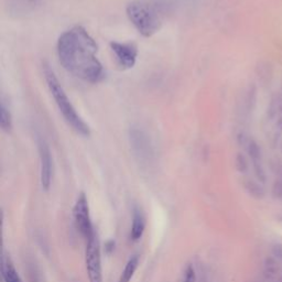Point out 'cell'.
Here are the masks:
<instances>
[{
    "label": "cell",
    "mask_w": 282,
    "mask_h": 282,
    "mask_svg": "<svg viewBox=\"0 0 282 282\" xmlns=\"http://www.w3.org/2000/svg\"><path fill=\"white\" fill-rule=\"evenodd\" d=\"M245 189L248 192V194L257 199H261L265 197L266 192L260 184H258L255 181L248 180L245 182Z\"/></svg>",
    "instance_id": "4fadbf2b"
},
{
    "label": "cell",
    "mask_w": 282,
    "mask_h": 282,
    "mask_svg": "<svg viewBox=\"0 0 282 282\" xmlns=\"http://www.w3.org/2000/svg\"><path fill=\"white\" fill-rule=\"evenodd\" d=\"M138 267V257L133 256L132 258H130V260L126 265L125 269L122 273L120 279L118 282H130L131 278L133 277V273H135L136 269Z\"/></svg>",
    "instance_id": "8fae6325"
},
{
    "label": "cell",
    "mask_w": 282,
    "mask_h": 282,
    "mask_svg": "<svg viewBox=\"0 0 282 282\" xmlns=\"http://www.w3.org/2000/svg\"><path fill=\"white\" fill-rule=\"evenodd\" d=\"M236 167L237 169L239 170L240 172H245L247 170L248 168V165H247V161L246 159H245L243 155H238V157H237V160H236Z\"/></svg>",
    "instance_id": "2e32d148"
},
{
    "label": "cell",
    "mask_w": 282,
    "mask_h": 282,
    "mask_svg": "<svg viewBox=\"0 0 282 282\" xmlns=\"http://www.w3.org/2000/svg\"><path fill=\"white\" fill-rule=\"evenodd\" d=\"M129 138L132 149L135 151L138 159L146 162L149 161L152 158L153 151L150 140L147 137L146 133L143 130L135 128L130 130Z\"/></svg>",
    "instance_id": "8992f818"
},
{
    "label": "cell",
    "mask_w": 282,
    "mask_h": 282,
    "mask_svg": "<svg viewBox=\"0 0 282 282\" xmlns=\"http://www.w3.org/2000/svg\"><path fill=\"white\" fill-rule=\"evenodd\" d=\"M4 220L5 213L3 207H0V282L3 281V272H4V264H5V250H4Z\"/></svg>",
    "instance_id": "7c38bea8"
},
{
    "label": "cell",
    "mask_w": 282,
    "mask_h": 282,
    "mask_svg": "<svg viewBox=\"0 0 282 282\" xmlns=\"http://www.w3.org/2000/svg\"><path fill=\"white\" fill-rule=\"evenodd\" d=\"M40 160H41V183L44 191H48L51 187L52 172H53V161L48 144L43 139L38 140Z\"/></svg>",
    "instance_id": "ba28073f"
},
{
    "label": "cell",
    "mask_w": 282,
    "mask_h": 282,
    "mask_svg": "<svg viewBox=\"0 0 282 282\" xmlns=\"http://www.w3.org/2000/svg\"><path fill=\"white\" fill-rule=\"evenodd\" d=\"M110 48L113 50L118 63L124 69H131L135 66L138 55V49L135 44L111 42Z\"/></svg>",
    "instance_id": "52a82bcc"
},
{
    "label": "cell",
    "mask_w": 282,
    "mask_h": 282,
    "mask_svg": "<svg viewBox=\"0 0 282 282\" xmlns=\"http://www.w3.org/2000/svg\"><path fill=\"white\" fill-rule=\"evenodd\" d=\"M146 228V219L143 212L138 209H135L132 214V225H131V239L138 240L143 236Z\"/></svg>",
    "instance_id": "9c48e42d"
},
{
    "label": "cell",
    "mask_w": 282,
    "mask_h": 282,
    "mask_svg": "<svg viewBox=\"0 0 282 282\" xmlns=\"http://www.w3.org/2000/svg\"><path fill=\"white\" fill-rule=\"evenodd\" d=\"M115 247V243L113 240H109L107 244H106V250L109 252L114 249Z\"/></svg>",
    "instance_id": "d6986e66"
},
{
    "label": "cell",
    "mask_w": 282,
    "mask_h": 282,
    "mask_svg": "<svg viewBox=\"0 0 282 282\" xmlns=\"http://www.w3.org/2000/svg\"><path fill=\"white\" fill-rule=\"evenodd\" d=\"M195 279H196L195 271H194V269H193V267L191 265H189L184 272L183 282H195Z\"/></svg>",
    "instance_id": "9a60e30c"
},
{
    "label": "cell",
    "mask_w": 282,
    "mask_h": 282,
    "mask_svg": "<svg viewBox=\"0 0 282 282\" xmlns=\"http://www.w3.org/2000/svg\"><path fill=\"white\" fill-rule=\"evenodd\" d=\"M127 14L132 25L144 36H151L162 27V6L154 2L137 0L127 7Z\"/></svg>",
    "instance_id": "7a4b0ae2"
},
{
    "label": "cell",
    "mask_w": 282,
    "mask_h": 282,
    "mask_svg": "<svg viewBox=\"0 0 282 282\" xmlns=\"http://www.w3.org/2000/svg\"><path fill=\"white\" fill-rule=\"evenodd\" d=\"M44 76H46V80L50 88V92L54 97L56 105L58 109H60L61 114L63 115L64 119L68 122L71 127L77 133H79V135L90 136V127L82 120V118L76 113L75 108L73 107L72 103L70 102L68 96H66L63 87L61 86L54 72L52 71L49 65L44 66Z\"/></svg>",
    "instance_id": "3957f363"
},
{
    "label": "cell",
    "mask_w": 282,
    "mask_h": 282,
    "mask_svg": "<svg viewBox=\"0 0 282 282\" xmlns=\"http://www.w3.org/2000/svg\"><path fill=\"white\" fill-rule=\"evenodd\" d=\"M272 194L276 198H282V181H276L272 187Z\"/></svg>",
    "instance_id": "e0dca14e"
},
{
    "label": "cell",
    "mask_w": 282,
    "mask_h": 282,
    "mask_svg": "<svg viewBox=\"0 0 282 282\" xmlns=\"http://www.w3.org/2000/svg\"><path fill=\"white\" fill-rule=\"evenodd\" d=\"M96 52L97 44L82 27L64 32L57 42V54L64 69L93 84L98 83L105 76Z\"/></svg>",
    "instance_id": "6da1fadb"
},
{
    "label": "cell",
    "mask_w": 282,
    "mask_h": 282,
    "mask_svg": "<svg viewBox=\"0 0 282 282\" xmlns=\"http://www.w3.org/2000/svg\"><path fill=\"white\" fill-rule=\"evenodd\" d=\"M73 216L78 233L87 240L96 231L91 220L90 206H88L85 193H80L75 205H74Z\"/></svg>",
    "instance_id": "5b68a950"
},
{
    "label": "cell",
    "mask_w": 282,
    "mask_h": 282,
    "mask_svg": "<svg viewBox=\"0 0 282 282\" xmlns=\"http://www.w3.org/2000/svg\"><path fill=\"white\" fill-rule=\"evenodd\" d=\"M4 282H24L19 276L16 267L12 264L10 258H5L4 272H3Z\"/></svg>",
    "instance_id": "30bf717a"
},
{
    "label": "cell",
    "mask_w": 282,
    "mask_h": 282,
    "mask_svg": "<svg viewBox=\"0 0 282 282\" xmlns=\"http://www.w3.org/2000/svg\"><path fill=\"white\" fill-rule=\"evenodd\" d=\"M29 3H35V2H38V0H28Z\"/></svg>",
    "instance_id": "ffe728a7"
},
{
    "label": "cell",
    "mask_w": 282,
    "mask_h": 282,
    "mask_svg": "<svg viewBox=\"0 0 282 282\" xmlns=\"http://www.w3.org/2000/svg\"><path fill=\"white\" fill-rule=\"evenodd\" d=\"M0 128L8 131L11 128V116L0 103Z\"/></svg>",
    "instance_id": "5bb4252c"
},
{
    "label": "cell",
    "mask_w": 282,
    "mask_h": 282,
    "mask_svg": "<svg viewBox=\"0 0 282 282\" xmlns=\"http://www.w3.org/2000/svg\"><path fill=\"white\" fill-rule=\"evenodd\" d=\"M86 241L85 261L88 280L90 282H103L100 246L97 233L95 232Z\"/></svg>",
    "instance_id": "277c9868"
},
{
    "label": "cell",
    "mask_w": 282,
    "mask_h": 282,
    "mask_svg": "<svg viewBox=\"0 0 282 282\" xmlns=\"http://www.w3.org/2000/svg\"><path fill=\"white\" fill-rule=\"evenodd\" d=\"M271 254L276 259L282 260V244L273 245L272 248H271Z\"/></svg>",
    "instance_id": "ac0fdd59"
}]
</instances>
